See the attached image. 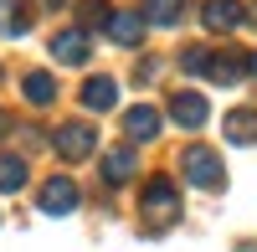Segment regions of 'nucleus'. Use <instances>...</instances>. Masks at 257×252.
<instances>
[{
	"label": "nucleus",
	"instance_id": "f257e3e1",
	"mask_svg": "<svg viewBox=\"0 0 257 252\" xmlns=\"http://www.w3.org/2000/svg\"><path fill=\"white\" fill-rule=\"evenodd\" d=\"M139 211H144V221H155V226L180 221V185L170 175H149L144 191H139Z\"/></svg>",
	"mask_w": 257,
	"mask_h": 252
},
{
	"label": "nucleus",
	"instance_id": "f03ea898",
	"mask_svg": "<svg viewBox=\"0 0 257 252\" xmlns=\"http://www.w3.org/2000/svg\"><path fill=\"white\" fill-rule=\"evenodd\" d=\"M180 175L190 185H201V191H221L226 185V165L216 150H206V144H190V150L180 155Z\"/></svg>",
	"mask_w": 257,
	"mask_h": 252
},
{
	"label": "nucleus",
	"instance_id": "7ed1b4c3",
	"mask_svg": "<svg viewBox=\"0 0 257 252\" xmlns=\"http://www.w3.org/2000/svg\"><path fill=\"white\" fill-rule=\"evenodd\" d=\"M77 201H82V191H77L72 175H52V180H41V191H36V206H41L47 216H67V211H77Z\"/></svg>",
	"mask_w": 257,
	"mask_h": 252
},
{
	"label": "nucleus",
	"instance_id": "20e7f679",
	"mask_svg": "<svg viewBox=\"0 0 257 252\" xmlns=\"http://www.w3.org/2000/svg\"><path fill=\"white\" fill-rule=\"evenodd\" d=\"M52 150H57L62 160H88V155L98 150V134L88 129V123H62V129L52 134Z\"/></svg>",
	"mask_w": 257,
	"mask_h": 252
},
{
	"label": "nucleus",
	"instance_id": "39448f33",
	"mask_svg": "<svg viewBox=\"0 0 257 252\" xmlns=\"http://www.w3.org/2000/svg\"><path fill=\"white\" fill-rule=\"evenodd\" d=\"M206 77H211V82H221V88L242 82V77H247V52H237V47L211 52V57H206Z\"/></svg>",
	"mask_w": 257,
	"mask_h": 252
},
{
	"label": "nucleus",
	"instance_id": "423d86ee",
	"mask_svg": "<svg viewBox=\"0 0 257 252\" xmlns=\"http://www.w3.org/2000/svg\"><path fill=\"white\" fill-rule=\"evenodd\" d=\"M211 118V103L201 98V93H175L170 98V123H180V129H201V123Z\"/></svg>",
	"mask_w": 257,
	"mask_h": 252
},
{
	"label": "nucleus",
	"instance_id": "0eeeda50",
	"mask_svg": "<svg viewBox=\"0 0 257 252\" xmlns=\"http://www.w3.org/2000/svg\"><path fill=\"white\" fill-rule=\"evenodd\" d=\"M201 21H206V31H237L247 21V6H242V0H206Z\"/></svg>",
	"mask_w": 257,
	"mask_h": 252
},
{
	"label": "nucleus",
	"instance_id": "6e6552de",
	"mask_svg": "<svg viewBox=\"0 0 257 252\" xmlns=\"http://www.w3.org/2000/svg\"><path fill=\"white\" fill-rule=\"evenodd\" d=\"M88 52H93V41H88V31H57L52 36V57L62 62V67H82V62H88Z\"/></svg>",
	"mask_w": 257,
	"mask_h": 252
},
{
	"label": "nucleus",
	"instance_id": "1a4fd4ad",
	"mask_svg": "<svg viewBox=\"0 0 257 252\" xmlns=\"http://www.w3.org/2000/svg\"><path fill=\"white\" fill-rule=\"evenodd\" d=\"M160 123H165V118L149 108V103H139V108H128V113H123V134H128V139H139V144H149V139L160 134Z\"/></svg>",
	"mask_w": 257,
	"mask_h": 252
},
{
	"label": "nucleus",
	"instance_id": "9d476101",
	"mask_svg": "<svg viewBox=\"0 0 257 252\" xmlns=\"http://www.w3.org/2000/svg\"><path fill=\"white\" fill-rule=\"evenodd\" d=\"M108 36L118 41V47H139V41H144L139 11H113V16H108Z\"/></svg>",
	"mask_w": 257,
	"mask_h": 252
},
{
	"label": "nucleus",
	"instance_id": "9b49d317",
	"mask_svg": "<svg viewBox=\"0 0 257 252\" xmlns=\"http://www.w3.org/2000/svg\"><path fill=\"white\" fill-rule=\"evenodd\" d=\"M190 0H144V26H180Z\"/></svg>",
	"mask_w": 257,
	"mask_h": 252
},
{
	"label": "nucleus",
	"instance_id": "f8f14e48",
	"mask_svg": "<svg viewBox=\"0 0 257 252\" xmlns=\"http://www.w3.org/2000/svg\"><path fill=\"white\" fill-rule=\"evenodd\" d=\"M31 31V0H0V36H26Z\"/></svg>",
	"mask_w": 257,
	"mask_h": 252
},
{
	"label": "nucleus",
	"instance_id": "ddd939ff",
	"mask_svg": "<svg viewBox=\"0 0 257 252\" xmlns=\"http://www.w3.org/2000/svg\"><path fill=\"white\" fill-rule=\"evenodd\" d=\"M113 98H118V82H113V77H88V82H82V108L108 113Z\"/></svg>",
	"mask_w": 257,
	"mask_h": 252
},
{
	"label": "nucleus",
	"instance_id": "4468645a",
	"mask_svg": "<svg viewBox=\"0 0 257 252\" xmlns=\"http://www.w3.org/2000/svg\"><path fill=\"white\" fill-rule=\"evenodd\" d=\"M221 134L231 144H257V108H231L226 123H221Z\"/></svg>",
	"mask_w": 257,
	"mask_h": 252
},
{
	"label": "nucleus",
	"instance_id": "2eb2a0df",
	"mask_svg": "<svg viewBox=\"0 0 257 252\" xmlns=\"http://www.w3.org/2000/svg\"><path fill=\"white\" fill-rule=\"evenodd\" d=\"M21 93H26L31 108H52V103H57V77H52V72H26Z\"/></svg>",
	"mask_w": 257,
	"mask_h": 252
},
{
	"label": "nucleus",
	"instance_id": "dca6fc26",
	"mask_svg": "<svg viewBox=\"0 0 257 252\" xmlns=\"http://www.w3.org/2000/svg\"><path fill=\"white\" fill-rule=\"evenodd\" d=\"M134 170H139V155L134 150H108V155H103V180H108V185L134 180Z\"/></svg>",
	"mask_w": 257,
	"mask_h": 252
},
{
	"label": "nucleus",
	"instance_id": "f3484780",
	"mask_svg": "<svg viewBox=\"0 0 257 252\" xmlns=\"http://www.w3.org/2000/svg\"><path fill=\"white\" fill-rule=\"evenodd\" d=\"M26 185V160L21 155H0V196H16Z\"/></svg>",
	"mask_w": 257,
	"mask_h": 252
},
{
	"label": "nucleus",
	"instance_id": "a211bd4d",
	"mask_svg": "<svg viewBox=\"0 0 257 252\" xmlns=\"http://www.w3.org/2000/svg\"><path fill=\"white\" fill-rule=\"evenodd\" d=\"M77 16H82V26H77V31H93V26H108L113 6H108V0H82V6H77Z\"/></svg>",
	"mask_w": 257,
	"mask_h": 252
},
{
	"label": "nucleus",
	"instance_id": "6ab92c4d",
	"mask_svg": "<svg viewBox=\"0 0 257 252\" xmlns=\"http://www.w3.org/2000/svg\"><path fill=\"white\" fill-rule=\"evenodd\" d=\"M206 57H211L206 47H185V52H180V72H190V77H206Z\"/></svg>",
	"mask_w": 257,
	"mask_h": 252
},
{
	"label": "nucleus",
	"instance_id": "aec40b11",
	"mask_svg": "<svg viewBox=\"0 0 257 252\" xmlns=\"http://www.w3.org/2000/svg\"><path fill=\"white\" fill-rule=\"evenodd\" d=\"M0 134H11V113L6 108H0Z\"/></svg>",
	"mask_w": 257,
	"mask_h": 252
},
{
	"label": "nucleus",
	"instance_id": "412c9836",
	"mask_svg": "<svg viewBox=\"0 0 257 252\" xmlns=\"http://www.w3.org/2000/svg\"><path fill=\"white\" fill-rule=\"evenodd\" d=\"M247 72H252V77H257V52H252V57H247Z\"/></svg>",
	"mask_w": 257,
	"mask_h": 252
},
{
	"label": "nucleus",
	"instance_id": "4be33fe9",
	"mask_svg": "<svg viewBox=\"0 0 257 252\" xmlns=\"http://www.w3.org/2000/svg\"><path fill=\"white\" fill-rule=\"evenodd\" d=\"M237 252H257V242H242V247H237Z\"/></svg>",
	"mask_w": 257,
	"mask_h": 252
},
{
	"label": "nucleus",
	"instance_id": "5701e85b",
	"mask_svg": "<svg viewBox=\"0 0 257 252\" xmlns=\"http://www.w3.org/2000/svg\"><path fill=\"white\" fill-rule=\"evenodd\" d=\"M41 6H47V11H57V6H62V0H41Z\"/></svg>",
	"mask_w": 257,
	"mask_h": 252
},
{
	"label": "nucleus",
	"instance_id": "b1692460",
	"mask_svg": "<svg viewBox=\"0 0 257 252\" xmlns=\"http://www.w3.org/2000/svg\"><path fill=\"white\" fill-rule=\"evenodd\" d=\"M0 77H6V72H0Z\"/></svg>",
	"mask_w": 257,
	"mask_h": 252
}]
</instances>
